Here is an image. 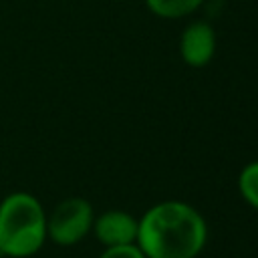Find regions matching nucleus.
<instances>
[{"label":"nucleus","mask_w":258,"mask_h":258,"mask_svg":"<svg viewBox=\"0 0 258 258\" xmlns=\"http://www.w3.org/2000/svg\"><path fill=\"white\" fill-rule=\"evenodd\" d=\"M208 240L204 216L189 204L167 200L141 218L135 244L145 258H196Z\"/></svg>","instance_id":"nucleus-1"},{"label":"nucleus","mask_w":258,"mask_h":258,"mask_svg":"<svg viewBox=\"0 0 258 258\" xmlns=\"http://www.w3.org/2000/svg\"><path fill=\"white\" fill-rule=\"evenodd\" d=\"M46 212L28 191H12L0 202V256L30 258L46 242Z\"/></svg>","instance_id":"nucleus-2"},{"label":"nucleus","mask_w":258,"mask_h":258,"mask_svg":"<svg viewBox=\"0 0 258 258\" xmlns=\"http://www.w3.org/2000/svg\"><path fill=\"white\" fill-rule=\"evenodd\" d=\"M93 220V206L85 198H67L46 214V238L58 246H73L91 234Z\"/></svg>","instance_id":"nucleus-3"},{"label":"nucleus","mask_w":258,"mask_h":258,"mask_svg":"<svg viewBox=\"0 0 258 258\" xmlns=\"http://www.w3.org/2000/svg\"><path fill=\"white\" fill-rule=\"evenodd\" d=\"M139 220L125 210H107L93 220V234L95 238L107 246H123L135 244L137 240Z\"/></svg>","instance_id":"nucleus-4"},{"label":"nucleus","mask_w":258,"mask_h":258,"mask_svg":"<svg viewBox=\"0 0 258 258\" xmlns=\"http://www.w3.org/2000/svg\"><path fill=\"white\" fill-rule=\"evenodd\" d=\"M216 52V32L214 28L204 22L196 20L187 24L179 38V54L185 64L189 67H206Z\"/></svg>","instance_id":"nucleus-5"},{"label":"nucleus","mask_w":258,"mask_h":258,"mask_svg":"<svg viewBox=\"0 0 258 258\" xmlns=\"http://www.w3.org/2000/svg\"><path fill=\"white\" fill-rule=\"evenodd\" d=\"M204 0H145L147 8L161 18H181L202 6Z\"/></svg>","instance_id":"nucleus-6"},{"label":"nucleus","mask_w":258,"mask_h":258,"mask_svg":"<svg viewBox=\"0 0 258 258\" xmlns=\"http://www.w3.org/2000/svg\"><path fill=\"white\" fill-rule=\"evenodd\" d=\"M238 189L244 202L258 210V161H250L242 167L238 175Z\"/></svg>","instance_id":"nucleus-7"},{"label":"nucleus","mask_w":258,"mask_h":258,"mask_svg":"<svg viewBox=\"0 0 258 258\" xmlns=\"http://www.w3.org/2000/svg\"><path fill=\"white\" fill-rule=\"evenodd\" d=\"M99 258H145L137 244H123V246H107Z\"/></svg>","instance_id":"nucleus-8"}]
</instances>
